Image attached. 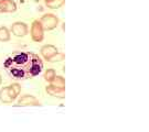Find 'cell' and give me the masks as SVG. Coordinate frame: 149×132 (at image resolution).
I'll list each match as a JSON object with an SVG mask.
<instances>
[{"label": "cell", "instance_id": "obj_5", "mask_svg": "<svg viewBox=\"0 0 149 132\" xmlns=\"http://www.w3.org/2000/svg\"><path fill=\"white\" fill-rule=\"evenodd\" d=\"M11 33L17 37H26L28 34V24L21 21L12 23V26H11Z\"/></svg>", "mask_w": 149, "mask_h": 132}, {"label": "cell", "instance_id": "obj_1", "mask_svg": "<svg viewBox=\"0 0 149 132\" xmlns=\"http://www.w3.org/2000/svg\"><path fill=\"white\" fill-rule=\"evenodd\" d=\"M8 74L16 79L36 77L42 72L43 63L40 56L33 52H17L5 61Z\"/></svg>", "mask_w": 149, "mask_h": 132}, {"label": "cell", "instance_id": "obj_9", "mask_svg": "<svg viewBox=\"0 0 149 132\" xmlns=\"http://www.w3.org/2000/svg\"><path fill=\"white\" fill-rule=\"evenodd\" d=\"M10 31L7 26H0V42L10 41Z\"/></svg>", "mask_w": 149, "mask_h": 132}, {"label": "cell", "instance_id": "obj_15", "mask_svg": "<svg viewBox=\"0 0 149 132\" xmlns=\"http://www.w3.org/2000/svg\"><path fill=\"white\" fill-rule=\"evenodd\" d=\"M1 83H2V77H1V75H0V85H1Z\"/></svg>", "mask_w": 149, "mask_h": 132}, {"label": "cell", "instance_id": "obj_6", "mask_svg": "<svg viewBox=\"0 0 149 132\" xmlns=\"http://www.w3.org/2000/svg\"><path fill=\"white\" fill-rule=\"evenodd\" d=\"M17 3L13 0H0V13L16 12Z\"/></svg>", "mask_w": 149, "mask_h": 132}, {"label": "cell", "instance_id": "obj_12", "mask_svg": "<svg viewBox=\"0 0 149 132\" xmlns=\"http://www.w3.org/2000/svg\"><path fill=\"white\" fill-rule=\"evenodd\" d=\"M50 85H52L54 87H59V88H64L65 87V78L62 76H55V78L50 83Z\"/></svg>", "mask_w": 149, "mask_h": 132}, {"label": "cell", "instance_id": "obj_11", "mask_svg": "<svg viewBox=\"0 0 149 132\" xmlns=\"http://www.w3.org/2000/svg\"><path fill=\"white\" fill-rule=\"evenodd\" d=\"M65 3V0H51L49 2H45V6L48 7L49 9H59Z\"/></svg>", "mask_w": 149, "mask_h": 132}, {"label": "cell", "instance_id": "obj_14", "mask_svg": "<svg viewBox=\"0 0 149 132\" xmlns=\"http://www.w3.org/2000/svg\"><path fill=\"white\" fill-rule=\"evenodd\" d=\"M64 58H65V54L64 53H56L54 56H52V57L49 59L48 62H50V63H58V62H62V61H64Z\"/></svg>", "mask_w": 149, "mask_h": 132}, {"label": "cell", "instance_id": "obj_10", "mask_svg": "<svg viewBox=\"0 0 149 132\" xmlns=\"http://www.w3.org/2000/svg\"><path fill=\"white\" fill-rule=\"evenodd\" d=\"M36 104H38V101L33 96L30 95H24L18 102V105H36Z\"/></svg>", "mask_w": 149, "mask_h": 132}, {"label": "cell", "instance_id": "obj_16", "mask_svg": "<svg viewBox=\"0 0 149 132\" xmlns=\"http://www.w3.org/2000/svg\"><path fill=\"white\" fill-rule=\"evenodd\" d=\"M44 1H45V2H49V1H51V0H44Z\"/></svg>", "mask_w": 149, "mask_h": 132}, {"label": "cell", "instance_id": "obj_8", "mask_svg": "<svg viewBox=\"0 0 149 132\" xmlns=\"http://www.w3.org/2000/svg\"><path fill=\"white\" fill-rule=\"evenodd\" d=\"M47 93L49 95L54 96V97H59V98H64V93L65 88H59V87H54L52 85H49L47 87Z\"/></svg>", "mask_w": 149, "mask_h": 132}, {"label": "cell", "instance_id": "obj_2", "mask_svg": "<svg viewBox=\"0 0 149 132\" xmlns=\"http://www.w3.org/2000/svg\"><path fill=\"white\" fill-rule=\"evenodd\" d=\"M21 91V87L19 84H12L8 87H3L0 91V100L3 102H11Z\"/></svg>", "mask_w": 149, "mask_h": 132}, {"label": "cell", "instance_id": "obj_13", "mask_svg": "<svg viewBox=\"0 0 149 132\" xmlns=\"http://www.w3.org/2000/svg\"><path fill=\"white\" fill-rule=\"evenodd\" d=\"M56 76V70L54 68H49L45 70V75H44V78L48 83H51Z\"/></svg>", "mask_w": 149, "mask_h": 132}, {"label": "cell", "instance_id": "obj_4", "mask_svg": "<svg viewBox=\"0 0 149 132\" xmlns=\"http://www.w3.org/2000/svg\"><path fill=\"white\" fill-rule=\"evenodd\" d=\"M30 34L31 39L34 42H42L44 39V30L41 24L40 20H33L31 23V29H30Z\"/></svg>", "mask_w": 149, "mask_h": 132}, {"label": "cell", "instance_id": "obj_7", "mask_svg": "<svg viewBox=\"0 0 149 132\" xmlns=\"http://www.w3.org/2000/svg\"><path fill=\"white\" fill-rule=\"evenodd\" d=\"M40 53H41V55L47 61H49L52 56H54L58 53V48H55L54 45H52V44H45V45H43L42 48H41Z\"/></svg>", "mask_w": 149, "mask_h": 132}, {"label": "cell", "instance_id": "obj_3", "mask_svg": "<svg viewBox=\"0 0 149 132\" xmlns=\"http://www.w3.org/2000/svg\"><path fill=\"white\" fill-rule=\"evenodd\" d=\"M40 22L42 24L44 31H51V30H54L58 26L59 18L56 16H54L53 13H45V15L42 16Z\"/></svg>", "mask_w": 149, "mask_h": 132}]
</instances>
